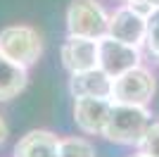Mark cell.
Masks as SVG:
<instances>
[{
  "label": "cell",
  "mask_w": 159,
  "mask_h": 157,
  "mask_svg": "<svg viewBox=\"0 0 159 157\" xmlns=\"http://www.w3.org/2000/svg\"><path fill=\"white\" fill-rule=\"evenodd\" d=\"M40 36L36 29L24 24L7 26L0 31V55L19 67H29L40 57Z\"/></svg>",
  "instance_id": "cell-1"
},
{
  "label": "cell",
  "mask_w": 159,
  "mask_h": 157,
  "mask_svg": "<svg viewBox=\"0 0 159 157\" xmlns=\"http://www.w3.org/2000/svg\"><path fill=\"white\" fill-rule=\"evenodd\" d=\"M147 129H150V117L143 107L116 105L109 110L105 136L116 143H133V140H143Z\"/></svg>",
  "instance_id": "cell-2"
},
{
  "label": "cell",
  "mask_w": 159,
  "mask_h": 157,
  "mask_svg": "<svg viewBox=\"0 0 159 157\" xmlns=\"http://www.w3.org/2000/svg\"><path fill=\"white\" fill-rule=\"evenodd\" d=\"M66 26L71 36L83 38H105L109 19L105 17L102 7L95 0H71L69 12H66Z\"/></svg>",
  "instance_id": "cell-3"
},
{
  "label": "cell",
  "mask_w": 159,
  "mask_h": 157,
  "mask_svg": "<svg viewBox=\"0 0 159 157\" xmlns=\"http://www.w3.org/2000/svg\"><path fill=\"white\" fill-rule=\"evenodd\" d=\"M152 93H154V81L150 72L140 69V67H133L126 74L116 76V81H112V98L119 105L140 107L152 98Z\"/></svg>",
  "instance_id": "cell-4"
},
{
  "label": "cell",
  "mask_w": 159,
  "mask_h": 157,
  "mask_svg": "<svg viewBox=\"0 0 159 157\" xmlns=\"http://www.w3.org/2000/svg\"><path fill=\"white\" fill-rule=\"evenodd\" d=\"M98 64L107 76H121L138 67V50L135 45H126L121 40H114L112 36H105L98 43Z\"/></svg>",
  "instance_id": "cell-5"
},
{
  "label": "cell",
  "mask_w": 159,
  "mask_h": 157,
  "mask_svg": "<svg viewBox=\"0 0 159 157\" xmlns=\"http://www.w3.org/2000/svg\"><path fill=\"white\" fill-rule=\"evenodd\" d=\"M147 31V19L135 10V7H121L114 12V17L109 19V29L107 33L114 40H121L126 45H138L145 38Z\"/></svg>",
  "instance_id": "cell-6"
},
{
  "label": "cell",
  "mask_w": 159,
  "mask_h": 157,
  "mask_svg": "<svg viewBox=\"0 0 159 157\" xmlns=\"http://www.w3.org/2000/svg\"><path fill=\"white\" fill-rule=\"evenodd\" d=\"M62 59L71 74L95 69L98 67V43L93 38H83V36H69L62 48Z\"/></svg>",
  "instance_id": "cell-7"
},
{
  "label": "cell",
  "mask_w": 159,
  "mask_h": 157,
  "mask_svg": "<svg viewBox=\"0 0 159 157\" xmlns=\"http://www.w3.org/2000/svg\"><path fill=\"white\" fill-rule=\"evenodd\" d=\"M109 110L112 105L107 100L100 98H76L74 105V119L76 124L81 126L88 133H98V131H105L107 119H109Z\"/></svg>",
  "instance_id": "cell-8"
},
{
  "label": "cell",
  "mask_w": 159,
  "mask_h": 157,
  "mask_svg": "<svg viewBox=\"0 0 159 157\" xmlns=\"http://www.w3.org/2000/svg\"><path fill=\"white\" fill-rule=\"evenodd\" d=\"M71 93L74 98H100L107 100L112 95V76H107L102 69H88L79 72L71 78Z\"/></svg>",
  "instance_id": "cell-9"
},
{
  "label": "cell",
  "mask_w": 159,
  "mask_h": 157,
  "mask_svg": "<svg viewBox=\"0 0 159 157\" xmlns=\"http://www.w3.org/2000/svg\"><path fill=\"white\" fill-rule=\"evenodd\" d=\"M14 157H60V140L50 131H31L17 143Z\"/></svg>",
  "instance_id": "cell-10"
},
{
  "label": "cell",
  "mask_w": 159,
  "mask_h": 157,
  "mask_svg": "<svg viewBox=\"0 0 159 157\" xmlns=\"http://www.w3.org/2000/svg\"><path fill=\"white\" fill-rule=\"evenodd\" d=\"M26 86V72L24 67L10 62L7 57L0 55V100H12L19 95Z\"/></svg>",
  "instance_id": "cell-11"
},
{
  "label": "cell",
  "mask_w": 159,
  "mask_h": 157,
  "mask_svg": "<svg viewBox=\"0 0 159 157\" xmlns=\"http://www.w3.org/2000/svg\"><path fill=\"white\" fill-rule=\"evenodd\" d=\"M60 157H93V145L81 138L60 140Z\"/></svg>",
  "instance_id": "cell-12"
},
{
  "label": "cell",
  "mask_w": 159,
  "mask_h": 157,
  "mask_svg": "<svg viewBox=\"0 0 159 157\" xmlns=\"http://www.w3.org/2000/svg\"><path fill=\"white\" fill-rule=\"evenodd\" d=\"M143 150L147 157H159V124L150 126L143 136Z\"/></svg>",
  "instance_id": "cell-13"
},
{
  "label": "cell",
  "mask_w": 159,
  "mask_h": 157,
  "mask_svg": "<svg viewBox=\"0 0 159 157\" xmlns=\"http://www.w3.org/2000/svg\"><path fill=\"white\" fill-rule=\"evenodd\" d=\"M145 36H147V43H150V48H152V50L159 55V7L150 12V19H147V31H145Z\"/></svg>",
  "instance_id": "cell-14"
},
{
  "label": "cell",
  "mask_w": 159,
  "mask_h": 157,
  "mask_svg": "<svg viewBox=\"0 0 159 157\" xmlns=\"http://www.w3.org/2000/svg\"><path fill=\"white\" fill-rule=\"evenodd\" d=\"M133 5H143V7H147V10L152 12V10L159 7V0H133Z\"/></svg>",
  "instance_id": "cell-15"
},
{
  "label": "cell",
  "mask_w": 159,
  "mask_h": 157,
  "mask_svg": "<svg viewBox=\"0 0 159 157\" xmlns=\"http://www.w3.org/2000/svg\"><path fill=\"white\" fill-rule=\"evenodd\" d=\"M7 138V126H5V121H2V117H0V143Z\"/></svg>",
  "instance_id": "cell-16"
},
{
  "label": "cell",
  "mask_w": 159,
  "mask_h": 157,
  "mask_svg": "<svg viewBox=\"0 0 159 157\" xmlns=\"http://www.w3.org/2000/svg\"><path fill=\"white\" fill-rule=\"evenodd\" d=\"M135 157H147V155H135Z\"/></svg>",
  "instance_id": "cell-17"
}]
</instances>
